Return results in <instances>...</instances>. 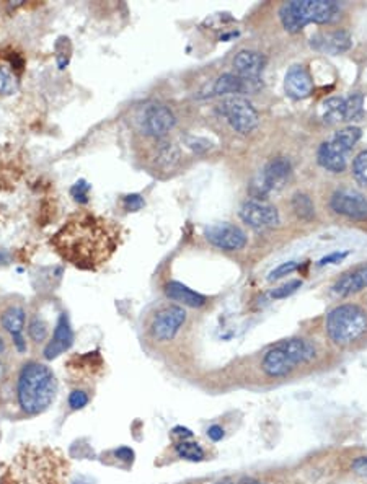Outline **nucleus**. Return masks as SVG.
Here are the masks:
<instances>
[{"label": "nucleus", "instance_id": "obj_1", "mask_svg": "<svg viewBox=\"0 0 367 484\" xmlns=\"http://www.w3.org/2000/svg\"><path fill=\"white\" fill-rule=\"evenodd\" d=\"M49 245L66 263L82 271H97L118 250L119 228L108 219L82 210L67 219Z\"/></svg>", "mask_w": 367, "mask_h": 484}, {"label": "nucleus", "instance_id": "obj_2", "mask_svg": "<svg viewBox=\"0 0 367 484\" xmlns=\"http://www.w3.org/2000/svg\"><path fill=\"white\" fill-rule=\"evenodd\" d=\"M69 463L51 447L25 445L17 452L0 478V484H66Z\"/></svg>", "mask_w": 367, "mask_h": 484}, {"label": "nucleus", "instance_id": "obj_3", "mask_svg": "<svg viewBox=\"0 0 367 484\" xmlns=\"http://www.w3.org/2000/svg\"><path fill=\"white\" fill-rule=\"evenodd\" d=\"M57 382L52 370L39 362H26L17 380V398L26 414H41L52 405Z\"/></svg>", "mask_w": 367, "mask_h": 484}, {"label": "nucleus", "instance_id": "obj_4", "mask_svg": "<svg viewBox=\"0 0 367 484\" xmlns=\"http://www.w3.org/2000/svg\"><path fill=\"white\" fill-rule=\"evenodd\" d=\"M279 18L288 33H297L308 23H333L339 18V7L331 0H294L281 7Z\"/></svg>", "mask_w": 367, "mask_h": 484}, {"label": "nucleus", "instance_id": "obj_5", "mask_svg": "<svg viewBox=\"0 0 367 484\" xmlns=\"http://www.w3.org/2000/svg\"><path fill=\"white\" fill-rule=\"evenodd\" d=\"M367 328V315L357 305H339L326 315V333L337 344H349Z\"/></svg>", "mask_w": 367, "mask_h": 484}, {"label": "nucleus", "instance_id": "obj_6", "mask_svg": "<svg viewBox=\"0 0 367 484\" xmlns=\"http://www.w3.org/2000/svg\"><path fill=\"white\" fill-rule=\"evenodd\" d=\"M222 114L229 121L232 129L240 134H250L258 125V113L252 103L245 98L230 97L221 105Z\"/></svg>", "mask_w": 367, "mask_h": 484}, {"label": "nucleus", "instance_id": "obj_7", "mask_svg": "<svg viewBox=\"0 0 367 484\" xmlns=\"http://www.w3.org/2000/svg\"><path fill=\"white\" fill-rule=\"evenodd\" d=\"M289 174V160L284 159V157H276V159H272L270 163L266 165L261 177H259L257 181H253L252 188H250V192H252L257 199H263V197H266L271 191L283 188L284 183L288 181Z\"/></svg>", "mask_w": 367, "mask_h": 484}, {"label": "nucleus", "instance_id": "obj_8", "mask_svg": "<svg viewBox=\"0 0 367 484\" xmlns=\"http://www.w3.org/2000/svg\"><path fill=\"white\" fill-rule=\"evenodd\" d=\"M139 123H141V131L146 136L162 139L175 128L177 119H175V114L168 106L154 103V105H149L142 111Z\"/></svg>", "mask_w": 367, "mask_h": 484}, {"label": "nucleus", "instance_id": "obj_9", "mask_svg": "<svg viewBox=\"0 0 367 484\" xmlns=\"http://www.w3.org/2000/svg\"><path fill=\"white\" fill-rule=\"evenodd\" d=\"M186 321V312L183 307H165L154 316L150 325V334L155 341L160 343H167L172 341L175 336L178 334V331Z\"/></svg>", "mask_w": 367, "mask_h": 484}, {"label": "nucleus", "instance_id": "obj_10", "mask_svg": "<svg viewBox=\"0 0 367 484\" xmlns=\"http://www.w3.org/2000/svg\"><path fill=\"white\" fill-rule=\"evenodd\" d=\"M240 219L255 230L265 232L279 223V212L275 205L259 203V201H248L241 205Z\"/></svg>", "mask_w": 367, "mask_h": 484}, {"label": "nucleus", "instance_id": "obj_11", "mask_svg": "<svg viewBox=\"0 0 367 484\" xmlns=\"http://www.w3.org/2000/svg\"><path fill=\"white\" fill-rule=\"evenodd\" d=\"M331 209L355 221H367V199L355 190H339L331 196Z\"/></svg>", "mask_w": 367, "mask_h": 484}, {"label": "nucleus", "instance_id": "obj_12", "mask_svg": "<svg viewBox=\"0 0 367 484\" xmlns=\"http://www.w3.org/2000/svg\"><path fill=\"white\" fill-rule=\"evenodd\" d=\"M211 245L224 251H237L247 245V235L232 223H214L204 232Z\"/></svg>", "mask_w": 367, "mask_h": 484}, {"label": "nucleus", "instance_id": "obj_13", "mask_svg": "<svg viewBox=\"0 0 367 484\" xmlns=\"http://www.w3.org/2000/svg\"><path fill=\"white\" fill-rule=\"evenodd\" d=\"M74 344V331L72 326H70L69 316L66 313H61L59 318H57L54 334H52L51 341L48 343V346L44 347V359L48 361H52V359L59 357L61 354H64L66 351H69Z\"/></svg>", "mask_w": 367, "mask_h": 484}, {"label": "nucleus", "instance_id": "obj_14", "mask_svg": "<svg viewBox=\"0 0 367 484\" xmlns=\"http://www.w3.org/2000/svg\"><path fill=\"white\" fill-rule=\"evenodd\" d=\"M348 154L349 150L344 149L343 145H339V143L331 137L330 141H326L320 145L319 152H317V161H319L321 168L328 170V172L341 173L348 165Z\"/></svg>", "mask_w": 367, "mask_h": 484}, {"label": "nucleus", "instance_id": "obj_15", "mask_svg": "<svg viewBox=\"0 0 367 484\" xmlns=\"http://www.w3.org/2000/svg\"><path fill=\"white\" fill-rule=\"evenodd\" d=\"M286 93L294 100H304L310 97L313 90V82L310 74L304 65H292L288 70L284 79Z\"/></svg>", "mask_w": 367, "mask_h": 484}, {"label": "nucleus", "instance_id": "obj_16", "mask_svg": "<svg viewBox=\"0 0 367 484\" xmlns=\"http://www.w3.org/2000/svg\"><path fill=\"white\" fill-rule=\"evenodd\" d=\"M312 48L319 49V51L333 54H343L351 49L353 46V38L348 31L338 30V31H330V33H321L317 34L312 38Z\"/></svg>", "mask_w": 367, "mask_h": 484}, {"label": "nucleus", "instance_id": "obj_17", "mask_svg": "<svg viewBox=\"0 0 367 484\" xmlns=\"http://www.w3.org/2000/svg\"><path fill=\"white\" fill-rule=\"evenodd\" d=\"M261 88L259 79H245L237 74H224L216 80L212 87L214 95H229V93L257 92Z\"/></svg>", "mask_w": 367, "mask_h": 484}, {"label": "nucleus", "instance_id": "obj_18", "mask_svg": "<svg viewBox=\"0 0 367 484\" xmlns=\"http://www.w3.org/2000/svg\"><path fill=\"white\" fill-rule=\"evenodd\" d=\"M366 287H367V264H361V266L349 269V271L344 272V274L335 282L333 292L339 295V297H348V295L361 292V290L366 289Z\"/></svg>", "mask_w": 367, "mask_h": 484}, {"label": "nucleus", "instance_id": "obj_19", "mask_svg": "<svg viewBox=\"0 0 367 484\" xmlns=\"http://www.w3.org/2000/svg\"><path fill=\"white\" fill-rule=\"evenodd\" d=\"M295 364L290 361L288 354H286L279 346L270 349L265 354L261 362V369L268 376H272V379H281V376L289 375L290 372L294 370Z\"/></svg>", "mask_w": 367, "mask_h": 484}, {"label": "nucleus", "instance_id": "obj_20", "mask_svg": "<svg viewBox=\"0 0 367 484\" xmlns=\"http://www.w3.org/2000/svg\"><path fill=\"white\" fill-rule=\"evenodd\" d=\"M266 65V57L257 51H240L234 59L237 75L245 79H259Z\"/></svg>", "mask_w": 367, "mask_h": 484}, {"label": "nucleus", "instance_id": "obj_21", "mask_svg": "<svg viewBox=\"0 0 367 484\" xmlns=\"http://www.w3.org/2000/svg\"><path fill=\"white\" fill-rule=\"evenodd\" d=\"M163 290L170 300L180 302L183 305H186V307L199 308L208 302V299H206L204 295L195 292V290H191L190 287L183 285L181 282H177V281H172L168 282V284H165Z\"/></svg>", "mask_w": 367, "mask_h": 484}, {"label": "nucleus", "instance_id": "obj_22", "mask_svg": "<svg viewBox=\"0 0 367 484\" xmlns=\"http://www.w3.org/2000/svg\"><path fill=\"white\" fill-rule=\"evenodd\" d=\"M283 351L288 354L290 361L294 362L295 365L297 364H307V362L313 361V357H315V346H313L312 343H308L307 339H301V338H292L288 341H283L281 344H277Z\"/></svg>", "mask_w": 367, "mask_h": 484}, {"label": "nucleus", "instance_id": "obj_23", "mask_svg": "<svg viewBox=\"0 0 367 484\" xmlns=\"http://www.w3.org/2000/svg\"><path fill=\"white\" fill-rule=\"evenodd\" d=\"M25 310L19 305H12L8 307L6 312L0 316V323H2L3 330L7 333L12 334V338H19V336H23V328H25Z\"/></svg>", "mask_w": 367, "mask_h": 484}, {"label": "nucleus", "instance_id": "obj_24", "mask_svg": "<svg viewBox=\"0 0 367 484\" xmlns=\"http://www.w3.org/2000/svg\"><path fill=\"white\" fill-rule=\"evenodd\" d=\"M321 118L326 124H337L344 121V98L333 97L324 103V114Z\"/></svg>", "mask_w": 367, "mask_h": 484}, {"label": "nucleus", "instance_id": "obj_25", "mask_svg": "<svg viewBox=\"0 0 367 484\" xmlns=\"http://www.w3.org/2000/svg\"><path fill=\"white\" fill-rule=\"evenodd\" d=\"M292 209L295 215L302 221H312L315 215V205H313L310 196L304 194V192H295L292 196Z\"/></svg>", "mask_w": 367, "mask_h": 484}, {"label": "nucleus", "instance_id": "obj_26", "mask_svg": "<svg viewBox=\"0 0 367 484\" xmlns=\"http://www.w3.org/2000/svg\"><path fill=\"white\" fill-rule=\"evenodd\" d=\"M364 111V97L362 93H351L348 98H344V121H355L361 118Z\"/></svg>", "mask_w": 367, "mask_h": 484}, {"label": "nucleus", "instance_id": "obj_27", "mask_svg": "<svg viewBox=\"0 0 367 484\" xmlns=\"http://www.w3.org/2000/svg\"><path fill=\"white\" fill-rule=\"evenodd\" d=\"M178 159H180V154H178V149L172 142L160 143L159 150H157V163H159L160 167L172 168L178 161Z\"/></svg>", "mask_w": 367, "mask_h": 484}, {"label": "nucleus", "instance_id": "obj_28", "mask_svg": "<svg viewBox=\"0 0 367 484\" xmlns=\"http://www.w3.org/2000/svg\"><path fill=\"white\" fill-rule=\"evenodd\" d=\"M175 450L180 458L190 460V461H201L204 458V450L196 442H186L181 441L175 445Z\"/></svg>", "mask_w": 367, "mask_h": 484}, {"label": "nucleus", "instance_id": "obj_29", "mask_svg": "<svg viewBox=\"0 0 367 484\" xmlns=\"http://www.w3.org/2000/svg\"><path fill=\"white\" fill-rule=\"evenodd\" d=\"M361 136H362V132H361L359 128L349 125V128H344V129H341V131H338L337 134H335L333 139L339 143V145L346 147V149L351 152L353 147H355L356 143L359 142Z\"/></svg>", "mask_w": 367, "mask_h": 484}, {"label": "nucleus", "instance_id": "obj_30", "mask_svg": "<svg viewBox=\"0 0 367 484\" xmlns=\"http://www.w3.org/2000/svg\"><path fill=\"white\" fill-rule=\"evenodd\" d=\"M56 62L57 67L61 70H64L67 65H69L70 61V52H72V46H70V39L66 38V36H61L56 41Z\"/></svg>", "mask_w": 367, "mask_h": 484}, {"label": "nucleus", "instance_id": "obj_31", "mask_svg": "<svg viewBox=\"0 0 367 484\" xmlns=\"http://www.w3.org/2000/svg\"><path fill=\"white\" fill-rule=\"evenodd\" d=\"M19 88V82H17V77L13 75L12 70H8L7 67L0 65V95L8 97L13 95Z\"/></svg>", "mask_w": 367, "mask_h": 484}, {"label": "nucleus", "instance_id": "obj_32", "mask_svg": "<svg viewBox=\"0 0 367 484\" xmlns=\"http://www.w3.org/2000/svg\"><path fill=\"white\" fill-rule=\"evenodd\" d=\"M48 323L43 320V318L34 316L33 320L30 321L28 325V336L31 341L34 343H43V341L48 339Z\"/></svg>", "mask_w": 367, "mask_h": 484}, {"label": "nucleus", "instance_id": "obj_33", "mask_svg": "<svg viewBox=\"0 0 367 484\" xmlns=\"http://www.w3.org/2000/svg\"><path fill=\"white\" fill-rule=\"evenodd\" d=\"M353 174L359 185L367 186V150H362L353 161Z\"/></svg>", "mask_w": 367, "mask_h": 484}, {"label": "nucleus", "instance_id": "obj_34", "mask_svg": "<svg viewBox=\"0 0 367 484\" xmlns=\"http://www.w3.org/2000/svg\"><path fill=\"white\" fill-rule=\"evenodd\" d=\"M302 287V281L295 279V281H289L288 284H283L281 287H277L271 292L272 299H286L289 297V295H292L294 292H297L299 289Z\"/></svg>", "mask_w": 367, "mask_h": 484}, {"label": "nucleus", "instance_id": "obj_35", "mask_svg": "<svg viewBox=\"0 0 367 484\" xmlns=\"http://www.w3.org/2000/svg\"><path fill=\"white\" fill-rule=\"evenodd\" d=\"M299 268H301V263H299V261H288V263H283V264H281V266H277V268L275 269V271H271V274L268 276V281L272 282V281L281 279V277H284V276L290 274V272L297 271Z\"/></svg>", "mask_w": 367, "mask_h": 484}, {"label": "nucleus", "instance_id": "obj_36", "mask_svg": "<svg viewBox=\"0 0 367 484\" xmlns=\"http://www.w3.org/2000/svg\"><path fill=\"white\" fill-rule=\"evenodd\" d=\"M90 185H88L85 179H79L75 185L70 188V194H72V197L77 203H88V191H90Z\"/></svg>", "mask_w": 367, "mask_h": 484}, {"label": "nucleus", "instance_id": "obj_37", "mask_svg": "<svg viewBox=\"0 0 367 484\" xmlns=\"http://www.w3.org/2000/svg\"><path fill=\"white\" fill-rule=\"evenodd\" d=\"M87 405H88V394L82 392V390H74V392L69 394L70 410L74 411L82 410V407H85Z\"/></svg>", "mask_w": 367, "mask_h": 484}, {"label": "nucleus", "instance_id": "obj_38", "mask_svg": "<svg viewBox=\"0 0 367 484\" xmlns=\"http://www.w3.org/2000/svg\"><path fill=\"white\" fill-rule=\"evenodd\" d=\"M123 205L128 212H136V210H141L144 208L146 201L141 194H129L123 197Z\"/></svg>", "mask_w": 367, "mask_h": 484}, {"label": "nucleus", "instance_id": "obj_39", "mask_svg": "<svg viewBox=\"0 0 367 484\" xmlns=\"http://www.w3.org/2000/svg\"><path fill=\"white\" fill-rule=\"evenodd\" d=\"M348 256V251H337V253H330V254H326L325 258H321L320 261H319V266H325V264H335V263H339L341 259H344Z\"/></svg>", "mask_w": 367, "mask_h": 484}, {"label": "nucleus", "instance_id": "obj_40", "mask_svg": "<svg viewBox=\"0 0 367 484\" xmlns=\"http://www.w3.org/2000/svg\"><path fill=\"white\" fill-rule=\"evenodd\" d=\"M353 472L362 478H367V456H359L353 461Z\"/></svg>", "mask_w": 367, "mask_h": 484}, {"label": "nucleus", "instance_id": "obj_41", "mask_svg": "<svg viewBox=\"0 0 367 484\" xmlns=\"http://www.w3.org/2000/svg\"><path fill=\"white\" fill-rule=\"evenodd\" d=\"M115 455H116V458L126 461V463H129V461H132V458H134V452L129 447L118 448V450L115 452Z\"/></svg>", "mask_w": 367, "mask_h": 484}, {"label": "nucleus", "instance_id": "obj_42", "mask_svg": "<svg viewBox=\"0 0 367 484\" xmlns=\"http://www.w3.org/2000/svg\"><path fill=\"white\" fill-rule=\"evenodd\" d=\"M208 436L211 441L214 442H219V441H222V437H224V429L221 427V425H211V427L208 429Z\"/></svg>", "mask_w": 367, "mask_h": 484}, {"label": "nucleus", "instance_id": "obj_43", "mask_svg": "<svg viewBox=\"0 0 367 484\" xmlns=\"http://www.w3.org/2000/svg\"><path fill=\"white\" fill-rule=\"evenodd\" d=\"M173 434L175 436H178V437H181L183 441L185 438H190V437H193V432H191L190 429H186V427H181V425H177V427L173 429Z\"/></svg>", "mask_w": 367, "mask_h": 484}, {"label": "nucleus", "instance_id": "obj_44", "mask_svg": "<svg viewBox=\"0 0 367 484\" xmlns=\"http://www.w3.org/2000/svg\"><path fill=\"white\" fill-rule=\"evenodd\" d=\"M6 374H7V367H6V364H3L2 361H0V380H2L3 376H6Z\"/></svg>", "mask_w": 367, "mask_h": 484}, {"label": "nucleus", "instance_id": "obj_45", "mask_svg": "<svg viewBox=\"0 0 367 484\" xmlns=\"http://www.w3.org/2000/svg\"><path fill=\"white\" fill-rule=\"evenodd\" d=\"M239 484H261V483L255 481V479H244V481H240Z\"/></svg>", "mask_w": 367, "mask_h": 484}, {"label": "nucleus", "instance_id": "obj_46", "mask_svg": "<svg viewBox=\"0 0 367 484\" xmlns=\"http://www.w3.org/2000/svg\"><path fill=\"white\" fill-rule=\"evenodd\" d=\"M6 351V341H3L2 336H0V354Z\"/></svg>", "mask_w": 367, "mask_h": 484}, {"label": "nucleus", "instance_id": "obj_47", "mask_svg": "<svg viewBox=\"0 0 367 484\" xmlns=\"http://www.w3.org/2000/svg\"><path fill=\"white\" fill-rule=\"evenodd\" d=\"M75 484H87V483H75Z\"/></svg>", "mask_w": 367, "mask_h": 484}, {"label": "nucleus", "instance_id": "obj_48", "mask_svg": "<svg viewBox=\"0 0 367 484\" xmlns=\"http://www.w3.org/2000/svg\"><path fill=\"white\" fill-rule=\"evenodd\" d=\"M219 484H229V483H219Z\"/></svg>", "mask_w": 367, "mask_h": 484}]
</instances>
